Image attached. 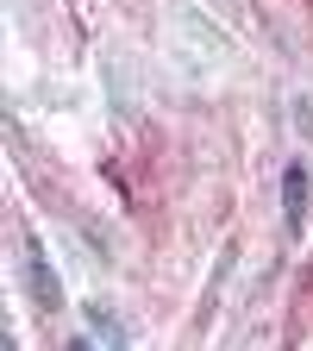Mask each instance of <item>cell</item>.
Instances as JSON below:
<instances>
[{
  "mask_svg": "<svg viewBox=\"0 0 313 351\" xmlns=\"http://www.w3.org/2000/svg\"><path fill=\"white\" fill-rule=\"evenodd\" d=\"M25 270H32V301L44 307V314H57V307H63V289L51 276V263H44V245L38 239H25Z\"/></svg>",
  "mask_w": 313,
  "mask_h": 351,
  "instance_id": "cell-1",
  "label": "cell"
},
{
  "mask_svg": "<svg viewBox=\"0 0 313 351\" xmlns=\"http://www.w3.org/2000/svg\"><path fill=\"white\" fill-rule=\"evenodd\" d=\"M282 213H288V226L301 232V213H307V169L301 163L288 169V182H282Z\"/></svg>",
  "mask_w": 313,
  "mask_h": 351,
  "instance_id": "cell-2",
  "label": "cell"
},
{
  "mask_svg": "<svg viewBox=\"0 0 313 351\" xmlns=\"http://www.w3.org/2000/svg\"><path fill=\"white\" fill-rule=\"evenodd\" d=\"M75 351H88V345H75Z\"/></svg>",
  "mask_w": 313,
  "mask_h": 351,
  "instance_id": "cell-3",
  "label": "cell"
}]
</instances>
